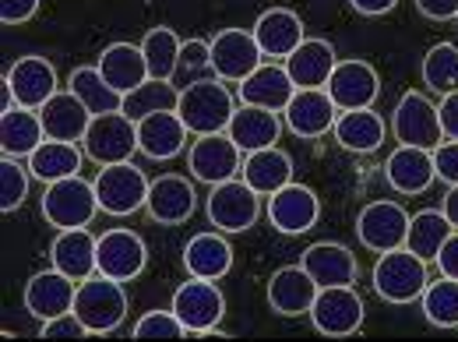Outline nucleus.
Wrapping results in <instances>:
<instances>
[{
    "instance_id": "obj_1",
    "label": "nucleus",
    "mask_w": 458,
    "mask_h": 342,
    "mask_svg": "<svg viewBox=\"0 0 458 342\" xmlns=\"http://www.w3.org/2000/svg\"><path fill=\"white\" fill-rule=\"evenodd\" d=\"M176 114L187 124L191 134H219L226 131L233 114H236V103H233V92L223 78H198V81H187L180 89V103H176Z\"/></svg>"
},
{
    "instance_id": "obj_2",
    "label": "nucleus",
    "mask_w": 458,
    "mask_h": 342,
    "mask_svg": "<svg viewBox=\"0 0 458 342\" xmlns=\"http://www.w3.org/2000/svg\"><path fill=\"white\" fill-rule=\"evenodd\" d=\"M74 314L81 318V325L89 329V336H110L123 325L127 318V293L123 283H116L110 276L96 272L85 283H78L74 296Z\"/></svg>"
},
{
    "instance_id": "obj_3",
    "label": "nucleus",
    "mask_w": 458,
    "mask_h": 342,
    "mask_svg": "<svg viewBox=\"0 0 458 342\" xmlns=\"http://www.w3.org/2000/svg\"><path fill=\"white\" fill-rule=\"evenodd\" d=\"M39 209H43V219L57 229L92 227V219H96V212H99L96 184H89L85 176L54 180V184H47Z\"/></svg>"
},
{
    "instance_id": "obj_4",
    "label": "nucleus",
    "mask_w": 458,
    "mask_h": 342,
    "mask_svg": "<svg viewBox=\"0 0 458 342\" xmlns=\"http://www.w3.org/2000/svg\"><path fill=\"white\" fill-rule=\"evenodd\" d=\"M205 216H208L212 227L219 229V233H226V236L247 233L261 219V194L243 176L223 180L205 198Z\"/></svg>"
},
{
    "instance_id": "obj_5",
    "label": "nucleus",
    "mask_w": 458,
    "mask_h": 342,
    "mask_svg": "<svg viewBox=\"0 0 458 342\" xmlns=\"http://www.w3.org/2000/svg\"><path fill=\"white\" fill-rule=\"evenodd\" d=\"M430 283L427 261L416 258L409 247L385 251L374 265V293L388 304H412L423 296V289Z\"/></svg>"
},
{
    "instance_id": "obj_6",
    "label": "nucleus",
    "mask_w": 458,
    "mask_h": 342,
    "mask_svg": "<svg viewBox=\"0 0 458 342\" xmlns=\"http://www.w3.org/2000/svg\"><path fill=\"white\" fill-rule=\"evenodd\" d=\"M173 311L183 321L187 336H212L223 325L226 314V296L212 279H198L191 276L187 283L176 286L173 293Z\"/></svg>"
},
{
    "instance_id": "obj_7",
    "label": "nucleus",
    "mask_w": 458,
    "mask_h": 342,
    "mask_svg": "<svg viewBox=\"0 0 458 342\" xmlns=\"http://www.w3.org/2000/svg\"><path fill=\"white\" fill-rule=\"evenodd\" d=\"M363 296L352 286H321L310 304V325L328 339H349L363 329Z\"/></svg>"
},
{
    "instance_id": "obj_8",
    "label": "nucleus",
    "mask_w": 458,
    "mask_h": 342,
    "mask_svg": "<svg viewBox=\"0 0 458 342\" xmlns=\"http://www.w3.org/2000/svg\"><path fill=\"white\" fill-rule=\"evenodd\" d=\"M81 149H85V156H89L92 163H99V167L131 163V156L141 152V149H138V124L123 114V110L92 116Z\"/></svg>"
},
{
    "instance_id": "obj_9",
    "label": "nucleus",
    "mask_w": 458,
    "mask_h": 342,
    "mask_svg": "<svg viewBox=\"0 0 458 342\" xmlns=\"http://www.w3.org/2000/svg\"><path fill=\"white\" fill-rule=\"evenodd\" d=\"M96 198H99V212L106 216H134L138 209H145L148 201V176L138 170L134 163H110L96 173Z\"/></svg>"
},
{
    "instance_id": "obj_10",
    "label": "nucleus",
    "mask_w": 458,
    "mask_h": 342,
    "mask_svg": "<svg viewBox=\"0 0 458 342\" xmlns=\"http://www.w3.org/2000/svg\"><path fill=\"white\" fill-rule=\"evenodd\" d=\"M187 170L194 180L201 184H223V180H233L243 170V152L240 145L229 138L226 131L219 134H198V141L187 149Z\"/></svg>"
},
{
    "instance_id": "obj_11",
    "label": "nucleus",
    "mask_w": 458,
    "mask_h": 342,
    "mask_svg": "<svg viewBox=\"0 0 458 342\" xmlns=\"http://www.w3.org/2000/svg\"><path fill=\"white\" fill-rule=\"evenodd\" d=\"M405 229H409V212L402 209L399 201H392V198L370 201L356 216V236L374 254L405 247Z\"/></svg>"
},
{
    "instance_id": "obj_12",
    "label": "nucleus",
    "mask_w": 458,
    "mask_h": 342,
    "mask_svg": "<svg viewBox=\"0 0 458 342\" xmlns=\"http://www.w3.org/2000/svg\"><path fill=\"white\" fill-rule=\"evenodd\" d=\"M392 131L402 145H416V149H434L445 141V127L437 107L423 96V92H405L392 114Z\"/></svg>"
},
{
    "instance_id": "obj_13",
    "label": "nucleus",
    "mask_w": 458,
    "mask_h": 342,
    "mask_svg": "<svg viewBox=\"0 0 458 342\" xmlns=\"http://www.w3.org/2000/svg\"><path fill=\"white\" fill-rule=\"evenodd\" d=\"M268 223L283 236H300L307 229L318 227L321 219V198L307 187V184H286L276 194H268Z\"/></svg>"
},
{
    "instance_id": "obj_14",
    "label": "nucleus",
    "mask_w": 458,
    "mask_h": 342,
    "mask_svg": "<svg viewBox=\"0 0 458 342\" xmlns=\"http://www.w3.org/2000/svg\"><path fill=\"white\" fill-rule=\"evenodd\" d=\"M208 43H212V74L223 78L226 85H240L250 71L261 67V57H265L254 32L247 29H223Z\"/></svg>"
},
{
    "instance_id": "obj_15",
    "label": "nucleus",
    "mask_w": 458,
    "mask_h": 342,
    "mask_svg": "<svg viewBox=\"0 0 458 342\" xmlns=\"http://www.w3.org/2000/svg\"><path fill=\"white\" fill-rule=\"evenodd\" d=\"M328 96L332 103L339 107V114L345 110H363V107H374L377 96H381V74L374 71V64L367 60H339L332 78H328Z\"/></svg>"
},
{
    "instance_id": "obj_16",
    "label": "nucleus",
    "mask_w": 458,
    "mask_h": 342,
    "mask_svg": "<svg viewBox=\"0 0 458 342\" xmlns=\"http://www.w3.org/2000/svg\"><path fill=\"white\" fill-rule=\"evenodd\" d=\"M4 85H7L11 99L29 110H39L60 92L57 67L47 57H18L11 64V71L4 74Z\"/></svg>"
},
{
    "instance_id": "obj_17",
    "label": "nucleus",
    "mask_w": 458,
    "mask_h": 342,
    "mask_svg": "<svg viewBox=\"0 0 458 342\" xmlns=\"http://www.w3.org/2000/svg\"><path fill=\"white\" fill-rule=\"evenodd\" d=\"M198 209V191L187 176L180 173H163L148 184V201H145V212L148 219H156L159 227H180L194 216Z\"/></svg>"
},
{
    "instance_id": "obj_18",
    "label": "nucleus",
    "mask_w": 458,
    "mask_h": 342,
    "mask_svg": "<svg viewBox=\"0 0 458 342\" xmlns=\"http://www.w3.org/2000/svg\"><path fill=\"white\" fill-rule=\"evenodd\" d=\"M148 247L134 229H106L99 233V272L116 283H131L145 272Z\"/></svg>"
},
{
    "instance_id": "obj_19",
    "label": "nucleus",
    "mask_w": 458,
    "mask_h": 342,
    "mask_svg": "<svg viewBox=\"0 0 458 342\" xmlns=\"http://www.w3.org/2000/svg\"><path fill=\"white\" fill-rule=\"evenodd\" d=\"M335 116H339V107L332 103L328 89H296L289 107L283 110V120L286 127L296 134V138H321L335 127Z\"/></svg>"
},
{
    "instance_id": "obj_20",
    "label": "nucleus",
    "mask_w": 458,
    "mask_h": 342,
    "mask_svg": "<svg viewBox=\"0 0 458 342\" xmlns=\"http://www.w3.org/2000/svg\"><path fill=\"white\" fill-rule=\"evenodd\" d=\"M50 261L57 272L71 276L74 283H85L89 276L99 272V236H92L89 227L57 229L50 244Z\"/></svg>"
},
{
    "instance_id": "obj_21",
    "label": "nucleus",
    "mask_w": 458,
    "mask_h": 342,
    "mask_svg": "<svg viewBox=\"0 0 458 342\" xmlns=\"http://www.w3.org/2000/svg\"><path fill=\"white\" fill-rule=\"evenodd\" d=\"M321 286L310 279V272L303 265H283L272 272L268 279V307L279 314V318H300V314H310V304L318 296Z\"/></svg>"
},
{
    "instance_id": "obj_22",
    "label": "nucleus",
    "mask_w": 458,
    "mask_h": 342,
    "mask_svg": "<svg viewBox=\"0 0 458 342\" xmlns=\"http://www.w3.org/2000/svg\"><path fill=\"white\" fill-rule=\"evenodd\" d=\"M74 296H78V283L57 269H47L25 283V311L36 321H50L57 314L74 311Z\"/></svg>"
},
{
    "instance_id": "obj_23",
    "label": "nucleus",
    "mask_w": 458,
    "mask_h": 342,
    "mask_svg": "<svg viewBox=\"0 0 458 342\" xmlns=\"http://www.w3.org/2000/svg\"><path fill=\"white\" fill-rule=\"evenodd\" d=\"M187 141H191V131H187V124L180 120L176 110L138 120V149H141V156H148L156 163L176 159L187 149Z\"/></svg>"
},
{
    "instance_id": "obj_24",
    "label": "nucleus",
    "mask_w": 458,
    "mask_h": 342,
    "mask_svg": "<svg viewBox=\"0 0 458 342\" xmlns=\"http://www.w3.org/2000/svg\"><path fill=\"white\" fill-rule=\"evenodd\" d=\"M293 92H296V85H293V78H289L286 64H261L258 71H250V74L236 85L240 103H247V107H265V110H276V114L286 110Z\"/></svg>"
},
{
    "instance_id": "obj_25",
    "label": "nucleus",
    "mask_w": 458,
    "mask_h": 342,
    "mask_svg": "<svg viewBox=\"0 0 458 342\" xmlns=\"http://www.w3.org/2000/svg\"><path fill=\"white\" fill-rule=\"evenodd\" d=\"M183 269L187 276H198V279H226L233 272V244L226 240V233L212 229V233H194L187 244H183Z\"/></svg>"
},
{
    "instance_id": "obj_26",
    "label": "nucleus",
    "mask_w": 458,
    "mask_h": 342,
    "mask_svg": "<svg viewBox=\"0 0 458 342\" xmlns=\"http://www.w3.org/2000/svg\"><path fill=\"white\" fill-rule=\"evenodd\" d=\"M283 127H286V120L276 114V110L240 103V107H236V114H233V120H229L226 134L240 145V152L247 156V152H258V149H272V145H279Z\"/></svg>"
},
{
    "instance_id": "obj_27",
    "label": "nucleus",
    "mask_w": 458,
    "mask_h": 342,
    "mask_svg": "<svg viewBox=\"0 0 458 342\" xmlns=\"http://www.w3.org/2000/svg\"><path fill=\"white\" fill-rule=\"evenodd\" d=\"M250 32H254L261 54L276 60H286L307 39V29H303L300 14L289 11V7H268V11H261V18L254 21Z\"/></svg>"
},
{
    "instance_id": "obj_28",
    "label": "nucleus",
    "mask_w": 458,
    "mask_h": 342,
    "mask_svg": "<svg viewBox=\"0 0 458 342\" xmlns=\"http://www.w3.org/2000/svg\"><path fill=\"white\" fill-rule=\"evenodd\" d=\"M385 176H388L392 191H395V194H405V198L430 191V184L437 180V170H434V156H430V149L399 145V149L388 156V163H385Z\"/></svg>"
},
{
    "instance_id": "obj_29",
    "label": "nucleus",
    "mask_w": 458,
    "mask_h": 342,
    "mask_svg": "<svg viewBox=\"0 0 458 342\" xmlns=\"http://www.w3.org/2000/svg\"><path fill=\"white\" fill-rule=\"evenodd\" d=\"M300 265L310 272V279L318 286H352L360 276V265H356V254L335 244V240H321V244H310L300 258Z\"/></svg>"
},
{
    "instance_id": "obj_30",
    "label": "nucleus",
    "mask_w": 458,
    "mask_h": 342,
    "mask_svg": "<svg viewBox=\"0 0 458 342\" xmlns=\"http://www.w3.org/2000/svg\"><path fill=\"white\" fill-rule=\"evenodd\" d=\"M283 64H286L296 89H325L332 71H335V64H339V54H335V47L328 39H310L307 36Z\"/></svg>"
},
{
    "instance_id": "obj_31",
    "label": "nucleus",
    "mask_w": 458,
    "mask_h": 342,
    "mask_svg": "<svg viewBox=\"0 0 458 342\" xmlns=\"http://www.w3.org/2000/svg\"><path fill=\"white\" fill-rule=\"evenodd\" d=\"M39 120H43L47 138H54V141H85L92 114L71 89H60L50 103L39 107Z\"/></svg>"
},
{
    "instance_id": "obj_32",
    "label": "nucleus",
    "mask_w": 458,
    "mask_h": 342,
    "mask_svg": "<svg viewBox=\"0 0 458 342\" xmlns=\"http://www.w3.org/2000/svg\"><path fill=\"white\" fill-rule=\"evenodd\" d=\"M47 141V131H43V120L39 110H29V107H7L0 110V152L4 156H14V159H29L39 145Z\"/></svg>"
},
{
    "instance_id": "obj_33",
    "label": "nucleus",
    "mask_w": 458,
    "mask_h": 342,
    "mask_svg": "<svg viewBox=\"0 0 458 342\" xmlns=\"http://www.w3.org/2000/svg\"><path fill=\"white\" fill-rule=\"evenodd\" d=\"M335 141L343 145L345 152H356V156H370L385 145V120L381 114H374V107H363V110H345L335 116Z\"/></svg>"
},
{
    "instance_id": "obj_34",
    "label": "nucleus",
    "mask_w": 458,
    "mask_h": 342,
    "mask_svg": "<svg viewBox=\"0 0 458 342\" xmlns=\"http://www.w3.org/2000/svg\"><path fill=\"white\" fill-rule=\"evenodd\" d=\"M240 176H243L261 198H268V194H276L279 187L293 184V156H289L286 149H279V145L247 152Z\"/></svg>"
},
{
    "instance_id": "obj_35",
    "label": "nucleus",
    "mask_w": 458,
    "mask_h": 342,
    "mask_svg": "<svg viewBox=\"0 0 458 342\" xmlns=\"http://www.w3.org/2000/svg\"><path fill=\"white\" fill-rule=\"evenodd\" d=\"M96 67L103 71V78L114 85L120 96H127L131 89H138L145 78H152L148 74V60L141 54V43L134 47V43H110L99 60H96Z\"/></svg>"
},
{
    "instance_id": "obj_36",
    "label": "nucleus",
    "mask_w": 458,
    "mask_h": 342,
    "mask_svg": "<svg viewBox=\"0 0 458 342\" xmlns=\"http://www.w3.org/2000/svg\"><path fill=\"white\" fill-rule=\"evenodd\" d=\"M85 149H78V141H54L47 138L32 156H29V173L43 184H54L64 176H78L81 163H85Z\"/></svg>"
},
{
    "instance_id": "obj_37",
    "label": "nucleus",
    "mask_w": 458,
    "mask_h": 342,
    "mask_svg": "<svg viewBox=\"0 0 458 342\" xmlns=\"http://www.w3.org/2000/svg\"><path fill=\"white\" fill-rule=\"evenodd\" d=\"M452 223H448V216L441 212V209H423V212H416V216H409V229H405V247L416 254V258H423L427 265L430 261H437V251L445 247V240L452 236Z\"/></svg>"
},
{
    "instance_id": "obj_38",
    "label": "nucleus",
    "mask_w": 458,
    "mask_h": 342,
    "mask_svg": "<svg viewBox=\"0 0 458 342\" xmlns=\"http://www.w3.org/2000/svg\"><path fill=\"white\" fill-rule=\"evenodd\" d=\"M67 89L89 107V114L92 116L114 114V110L123 107V96L103 78V71H99L96 64H81V67H74L71 78H67Z\"/></svg>"
},
{
    "instance_id": "obj_39",
    "label": "nucleus",
    "mask_w": 458,
    "mask_h": 342,
    "mask_svg": "<svg viewBox=\"0 0 458 342\" xmlns=\"http://www.w3.org/2000/svg\"><path fill=\"white\" fill-rule=\"evenodd\" d=\"M176 103H180V92H176L173 78H145L138 89H131V92L123 96V107H120V110L138 124V120H145V116H152V114L176 110Z\"/></svg>"
},
{
    "instance_id": "obj_40",
    "label": "nucleus",
    "mask_w": 458,
    "mask_h": 342,
    "mask_svg": "<svg viewBox=\"0 0 458 342\" xmlns=\"http://www.w3.org/2000/svg\"><path fill=\"white\" fill-rule=\"evenodd\" d=\"M420 307L434 329H458V279L441 276V279L427 283L423 296H420Z\"/></svg>"
},
{
    "instance_id": "obj_41",
    "label": "nucleus",
    "mask_w": 458,
    "mask_h": 342,
    "mask_svg": "<svg viewBox=\"0 0 458 342\" xmlns=\"http://www.w3.org/2000/svg\"><path fill=\"white\" fill-rule=\"evenodd\" d=\"M423 85H430V92L437 96H452L458 92V47L455 43H437L427 50L423 57Z\"/></svg>"
},
{
    "instance_id": "obj_42",
    "label": "nucleus",
    "mask_w": 458,
    "mask_h": 342,
    "mask_svg": "<svg viewBox=\"0 0 458 342\" xmlns=\"http://www.w3.org/2000/svg\"><path fill=\"white\" fill-rule=\"evenodd\" d=\"M180 43H183V39H176V32H173L170 25H156V29L145 32L141 54L148 60V74H152V78H173V74H176Z\"/></svg>"
},
{
    "instance_id": "obj_43",
    "label": "nucleus",
    "mask_w": 458,
    "mask_h": 342,
    "mask_svg": "<svg viewBox=\"0 0 458 342\" xmlns=\"http://www.w3.org/2000/svg\"><path fill=\"white\" fill-rule=\"evenodd\" d=\"M29 184H32V173L29 167H21L14 156H4L0 159V212H18L29 198Z\"/></svg>"
},
{
    "instance_id": "obj_44",
    "label": "nucleus",
    "mask_w": 458,
    "mask_h": 342,
    "mask_svg": "<svg viewBox=\"0 0 458 342\" xmlns=\"http://www.w3.org/2000/svg\"><path fill=\"white\" fill-rule=\"evenodd\" d=\"M131 336L134 339H183L187 329H183V321L176 318V311L170 307V311H145L134 321Z\"/></svg>"
},
{
    "instance_id": "obj_45",
    "label": "nucleus",
    "mask_w": 458,
    "mask_h": 342,
    "mask_svg": "<svg viewBox=\"0 0 458 342\" xmlns=\"http://www.w3.org/2000/svg\"><path fill=\"white\" fill-rule=\"evenodd\" d=\"M208 71H212V43L208 39H183L176 74H183L187 81H198V78H208Z\"/></svg>"
},
{
    "instance_id": "obj_46",
    "label": "nucleus",
    "mask_w": 458,
    "mask_h": 342,
    "mask_svg": "<svg viewBox=\"0 0 458 342\" xmlns=\"http://www.w3.org/2000/svg\"><path fill=\"white\" fill-rule=\"evenodd\" d=\"M39 336H43V339H85L89 329L81 325V318H78L74 311H67V314H57V318L43 321V325H39Z\"/></svg>"
},
{
    "instance_id": "obj_47",
    "label": "nucleus",
    "mask_w": 458,
    "mask_h": 342,
    "mask_svg": "<svg viewBox=\"0 0 458 342\" xmlns=\"http://www.w3.org/2000/svg\"><path fill=\"white\" fill-rule=\"evenodd\" d=\"M430 156H434L437 180H445L448 187H455V184H458V141L445 138L441 145H434V149H430Z\"/></svg>"
},
{
    "instance_id": "obj_48",
    "label": "nucleus",
    "mask_w": 458,
    "mask_h": 342,
    "mask_svg": "<svg viewBox=\"0 0 458 342\" xmlns=\"http://www.w3.org/2000/svg\"><path fill=\"white\" fill-rule=\"evenodd\" d=\"M43 0H0V21L4 25H25L29 18H36Z\"/></svg>"
},
{
    "instance_id": "obj_49",
    "label": "nucleus",
    "mask_w": 458,
    "mask_h": 342,
    "mask_svg": "<svg viewBox=\"0 0 458 342\" xmlns=\"http://www.w3.org/2000/svg\"><path fill=\"white\" fill-rule=\"evenodd\" d=\"M416 11L430 21H452L458 18V0H416Z\"/></svg>"
},
{
    "instance_id": "obj_50",
    "label": "nucleus",
    "mask_w": 458,
    "mask_h": 342,
    "mask_svg": "<svg viewBox=\"0 0 458 342\" xmlns=\"http://www.w3.org/2000/svg\"><path fill=\"white\" fill-rule=\"evenodd\" d=\"M437 114H441L445 138L458 141V92H452V96H441V103H437Z\"/></svg>"
},
{
    "instance_id": "obj_51",
    "label": "nucleus",
    "mask_w": 458,
    "mask_h": 342,
    "mask_svg": "<svg viewBox=\"0 0 458 342\" xmlns=\"http://www.w3.org/2000/svg\"><path fill=\"white\" fill-rule=\"evenodd\" d=\"M437 269H441V276L458 279V229H452V236H448L445 247L437 251Z\"/></svg>"
},
{
    "instance_id": "obj_52",
    "label": "nucleus",
    "mask_w": 458,
    "mask_h": 342,
    "mask_svg": "<svg viewBox=\"0 0 458 342\" xmlns=\"http://www.w3.org/2000/svg\"><path fill=\"white\" fill-rule=\"evenodd\" d=\"M395 4H399V0H349V7H352L356 14H363V18H381V14L395 11Z\"/></svg>"
},
{
    "instance_id": "obj_53",
    "label": "nucleus",
    "mask_w": 458,
    "mask_h": 342,
    "mask_svg": "<svg viewBox=\"0 0 458 342\" xmlns=\"http://www.w3.org/2000/svg\"><path fill=\"white\" fill-rule=\"evenodd\" d=\"M441 212L448 216V223L458 229V184L455 187H448V194H445V205H441Z\"/></svg>"
},
{
    "instance_id": "obj_54",
    "label": "nucleus",
    "mask_w": 458,
    "mask_h": 342,
    "mask_svg": "<svg viewBox=\"0 0 458 342\" xmlns=\"http://www.w3.org/2000/svg\"><path fill=\"white\" fill-rule=\"evenodd\" d=\"M455 21H458V18H455Z\"/></svg>"
}]
</instances>
